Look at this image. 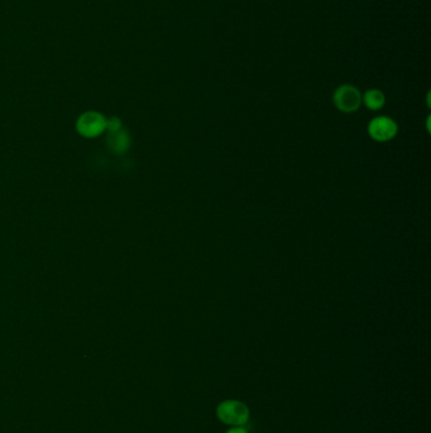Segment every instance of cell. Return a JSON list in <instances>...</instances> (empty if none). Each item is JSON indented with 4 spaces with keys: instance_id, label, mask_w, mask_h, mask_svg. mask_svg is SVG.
<instances>
[{
    "instance_id": "1",
    "label": "cell",
    "mask_w": 431,
    "mask_h": 433,
    "mask_svg": "<svg viewBox=\"0 0 431 433\" xmlns=\"http://www.w3.org/2000/svg\"><path fill=\"white\" fill-rule=\"evenodd\" d=\"M249 408L243 401L235 399L224 401L216 407V417L222 421L224 425L231 427L246 425L249 421Z\"/></svg>"
},
{
    "instance_id": "4",
    "label": "cell",
    "mask_w": 431,
    "mask_h": 433,
    "mask_svg": "<svg viewBox=\"0 0 431 433\" xmlns=\"http://www.w3.org/2000/svg\"><path fill=\"white\" fill-rule=\"evenodd\" d=\"M399 127L395 120L388 117H375L368 124V135L377 142H387L395 138Z\"/></svg>"
},
{
    "instance_id": "7",
    "label": "cell",
    "mask_w": 431,
    "mask_h": 433,
    "mask_svg": "<svg viewBox=\"0 0 431 433\" xmlns=\"http://www.w3.org/2000/svg\"><path fill=\"white\" fill-rule=\"evenodd\" d=\"M123 129V123H121V120H120L119 117L113 115V117L106 118V122H105V132L113 133V132H117V131H119V129Z\"/></svg>"
},
{
    "instance_id": "6",
    "label": "cell",
    "mask_w": 431,
    "mask_h": 433,
    "mask_svg": "<svg viewBox=\"0 0 431 433\" xmlns=\"http://www.w3.org/2000/svg\"><path fill=\"white\" fill-rule=\"evenodd\" d=\"M362 103L367 107L371 111H378L381 108H384L386 103V96L384 93L378 89H371L367 90L364 96H362Z\"/></svg>"
},
{
    "instance_id": "5",
    "label": "cell",
    "mask_w": 431,
    "mask_h": 433,
    "mask_svg": "<svg viewBox=\"0 0 431 433\" xmlns=\"http://www.w3.org/2000/svg\"><path fill=\"white\" fill-rule=\"evenodd\" d=\"M106 144L113 153L123 155L130 148L132 140H130L128 131L126 129H121L117 132L109 133V136L106 138Z\"/></svg>"
},
{
    "instance_id": "3",
    "label": "cell",
    "mask_w": 431,
    "mask_h": 433,
    "mask_svg": "<svg viewBox=\"0 0 431 433\" xmlns=\"http://www.w3.org/2000/svg\"><path fill=\"white\" fill-rule=\"evenodd\" d=\"M106 118L102 113L88 111L82 113L76 120V131L85 138H96L105 132Z\"/></svg>"
},
{
    "instance_id": "2",
    "label": "cell",
    "mask_w": 431,
    "mask_h": 433,
    "mask_svg": "<svg viewBox=\"0 0 431 433\" xmlns=\"http://www.w3.org/2000/svg\"><path fill=\"white\" fill-rule=\"evenodd\" d=\"M333 103L340 112L354 113L362 105V93L354 85L345 84L336 88L333 94Z\"/></svg>"
},
{
    "instance_id": "8",
    "label": "cell",
    "mask_w": 431,
    "mask_h": 433,
    "mask_svg": "<svg viewBox=\"0 0 431 433\" xmlns=\"http://www.w3.org/2000/svg\"><path fill=\"white\" fill-rule=\"evenodd\" d=\"M225 433H248V431L244 425H240V427H232V428H229Z\"/></svg>"
}]
</instances>
